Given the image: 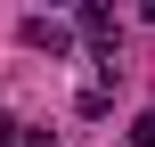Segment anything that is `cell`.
<instances>
[{"label":"cell","mask_w":155,"mask_h":147,"mask_svg":"<svg viewBox=\"0 0 155 147\" xmlns=\"http://www.w3.org/2000/svg\"><path fill=\"white\" fill-rule=\"evenodd\" d=\"M16 131H25V123H16V115H0V147H16Z\"/></svg>","instance_id":"3957f363"},{"label":"cell","mask_w":155,"mask_h":147,"mask_svg":"<svg viewBox=\"0 0 155 147\" xmlns=\"http://www.w3.org/2000/svg\"><path fill=\"white\" fill-rule=\"evenodd\" d=\"M25 41H33V49H65V25H49V16H25Z\"/></svg>","instance_id":"6da1fadb"},{"label":"cell","mask_w":155,"mask_h":147,"mask_svg":"<svg viewBox=\"0 0 155 147\" xmlns=\"http://www.w3.org/2000/svg\"><path fill=\"white\" fill-rule=\"evenodd\" d=\"M131 147H155V115H139V123H131Z\"/></svg>","instance_id":"7a4b0ae2"}]
</instances>
